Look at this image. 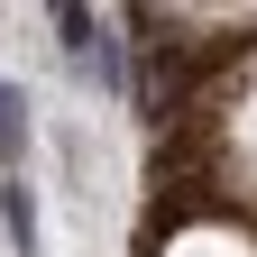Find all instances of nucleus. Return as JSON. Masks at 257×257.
<instances>
[{"mask_svg":"<svg viewBox=\"0 0 257 257\" xmlns=\"http://www.w3.org/2000/svg\"><path fill=\"white\" fill-rule=\"evenodd\" d=\"M175 257H257V248H239V239H184Z\"/></svg>","mask_w":257,"mask_h":257,"instance_id":"obj_1","label":"nucleus"}]
</instances>
